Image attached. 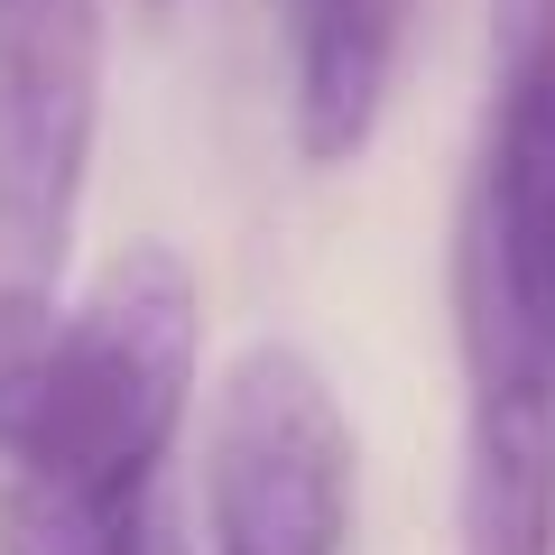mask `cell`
<instances>
[{
	"mask_svg": "<svg viewBox=\"0 0 555 555\" xmlns=\"http://www.w3.org/2000/svg\"><path fill=\"white\" fill-rule=\"evenodd\" d=\"M463 334V473L454 555H555V371L500 324L473 278H454Z\"/></svg>",
	"mask_w": 555,
	"mask_h": 555,
	"instance_id": "obj_5",
	"label": "cell"
},
{
	"mask_svg": "<svg viewBox=\"0 0 555 555\" xmlns=\"http://www.w3.org/2000/svg\"><path fill=\"white\" fill-rule=\"evenodd\" d=\"M214 555H352V416L297 343H250L222 371L204 444Z\"/></svg>",
	"mask_w": 555,
	"mask_h": 555,
	"instance_id": "obj_2",
	"label": "cell"
},
{
	"mask_svg": "<svg viewBox=\"0 0 555 555\" xmlns=\"http://www.w3.org/2000/svg\"><path fill=\"white\" fill-rule=\"evenodd\" d=\"M149 10H177V0H149Z\"/></svg>",
	"mask_w": 555,
	"mask_h": 555,
	"instance_id": "obj_8",
	"label": "cell"
},
{
	"mask_svg": "<svg viewBox=\"0 0 555 555\" xmlns=\"http://www.w3.org/2000/svg\"><path fill=\"white\" fill-rule=\"evenodd\" d=\"M102 0H0V269L56 287L93 185Z\"/></svg>",
	"mask_w": 555,
	"mask_h": 555,
	"instance_id": "obj_3",
	"label": "cell"
},
{
	"mask_svg": "<svg viewBox=\"0 0 555 555\" xmlns=\"http://www.w3.org/2000/svg\"><path fill=\"white\" fill-rule=\"evenodd\" d=\"M0 555H177L149 491H75V481H0Z\"/></svg>",
	"mask_w": 555,
	"mask_h": 555,
	"instance_id": "obj_7",
	"label": "cell"
},
{
	"mask_svg": "<svg viewBox=\"0 0 555 555\" xmlns=\"http://www.w3.org/2000/svg\"><path fill=\"white\" fill-rule=\"evenodd\" d=\"M416 0H287V130L306 167H352L398 93Z\"/></svg>",
	"mask_w": 555,
	"mask_h": 555,
	"instance_id": "obj_6",
	"label": "cell"
},
{
	"mask_svg": "<svg viewBox=\"0 0 555 555\" xmlns=\"http://www.w3.org/2000/svg\"><path fill=\"white\" fill-rule=\"evenodd\" d=\"M454 278H473L555 371V0H491V139L454 232Z\"/></svg>",
	"mask_w": 555,
	"mask_h": 555,
	"instance_id": "obj_4",
	"label": "cell"
},
{
	"mask_svg": "<svg viewBox=\"0 0 555 555\" xmlns=\"http://www.w3.org/2000/svg\"><path fill=\"white\" fill-rule=\"evenodd\" d=\"M204 379V287L167 241L102 259L83 306L0 278V463L20 481L149 491Z\"/></svg>",
	"mask_w": 555,
	"mask_h": 555,
	"instance_id": "obj_1",
	"label": "cell"
}]
</instances>
